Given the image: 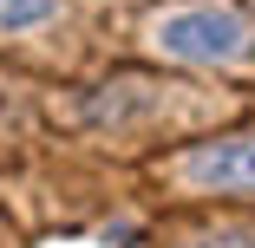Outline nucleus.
<instances>
[{
	"instance_id": "nucleus-1",
	"label": "nucleus",
	"mask_w": 255,
	"mask_h": 248,
	"mask_svg": "<svg viewBox=\"0 0 255 248\" xmlns=\"http://www.w3.org/2000/svg\"><path fill=\"white\" fill-rule=\"evenodd\" d=\"M157 53L170 59H196V66H236L242 53H255V26L229 0H190V7L157 20Z\"/></svg>"
},
{
	"instance_id": "nucleus-2",
	"label": "nucleus",
	"mask_w": 255,
	"mask_h": 248,
	"mask_svg": "<svg viewBox=\"0 0 255 248\" xmlns=\"http://www.w3.org/2000/svg\"><path fill=\"white\" fill-rule=\"evenodd\" d=\"M183 183L196 189H255V137H223L183 157Z\"/></svg>"
},
{
	"instance_id": "nucleus-3",
	"label": "nucleus",
	"mask_w": 255,
	"mask_h": 248,
	"mask_svg": "<svg viewBox=\"0 0 255 248\" xmlns=\"http://www.w3.org/2000/svg\"><path fill=\"white\" fill-rule=\"evenodd\" d=\"M46 13H53V0H0V26H7V33H26Z\"/></svg>"
},
{
	"instance_id": "nucleus-4",
	"label": "nucleus",
	"mask_w": 255,
	"mask_h": 248,
	"mask_svg": "<svg viewBox=\"0 0 255 248\" xmlns=\"http://www.w3.org/2000/svg\"><path fill=\"white\" fill-rule=\"evenodd\" d=\"M190 248H255V242H190Z\"/></svg>"
}]
</instances>
